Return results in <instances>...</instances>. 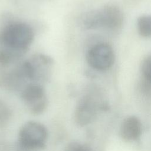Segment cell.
Masks as SVG:
<instances>
[{
    "label": "cell",
    "instance_id": "277c9868",
    "mask_svg": "<svg viewBox=\"0 0 151 151\" xmlns=\"http://www.w3.org/2000/svg\"><path fill=\"white\" fill-rule=\"evenodd\" d=\"M48 137V132L41 123L29 121L21 128L18 139L20 145L28 150L40 149L44 147Z\"/></svg>",
    "mask_w": 151,
    "mask_h": 151
},
{
    "label": "cell",
    "instance_id": "6da1fadb",
    "mask_svg": "<svg viewBox=\"0 0 151 151\" xmlns=\"http://www.w3.org/2000/svg\"><path fill=\"white\" fill-rule=\"evenodd\" d=\"M34 39L32 27L25 22H13L0 32V52L14 61L18 60L28 50Z\"/></svg>",
    "mask_w": 151,
    "mask_h": 151
},
{
    "label": "cell",
    "instance_id": "8fae6325",
    "mask_svg": "<svg viewBox=\"0 0 151 151\" xmlns=\"http://www.w3.org/2000/svg\"><path fill=\"white\" fill-rule=\"evenodd\" d=\"M11 115V112L8 106L0 100V123H4L8 120Z\"/></svg>",
    "mask_w": 151,
    "mask_h": 151
},
{
    "label": "cell",
    "instance_id": "3957f363",
    "mask_svg": "<svg viewBox=\"0 0 151 151\" xmlns=\"http://www.w3.org/2000/svg\"><path fill=\"white\" fill-rule=\"evenodd\" d=\"M24 74L30 83L40 84L47 81L52 73L53 59L48 55L37 54L21 63Z\"/></svg>",
    "mask_w": 151,
    "mask_h": 151
},
{
    "label": "cell",
    "instance_id": "7a4b0ae2",
    "mask_svg": "<svg viewBox=\"0 0 151 151\" xmlns=\"http://www.w3.org/2000/svg\"><path fill=\"white\" fill-rule=\"evenodd\" d=\"M124 21L122 11L116 5L108 4L99 9L86 12L81 17V25L86 29L106 28L115 30Z\"/></svg>",
    "mask_w": 151,
    "mask_h": 151
},
{
    "label": "cell",
    "instance_id": "ba28073f",
    "mask_svg": "<svg viewBox=\"0 0 151 151\" xmlns=\"http://www.w3.org/2000/svg\"><path fill=\"white\" fill-rule=\"evenodd\" d=\"M142 132V124L140 120L133 116L126 118L122 123L120 128V135L126 141H133L137 139Z\"/></svg>",
    "mask_w": 151,
    "mask_h": 151
},
{
    "label": "cell",
    "instance_id": "9c48e42d",
    "mask_svg": "<svg viewBox=\"0 0 151 151\" xmlns=\"http://www.w3.org/2000/svg\"><path fill=\"white\" fill-rule=\"evenodd\" d=\"M139 34L145 38H151V15L140 16L137 21Z\"/></svg>",
    "mask_w": 151,
    "mask_h": 151
},
{
    "label": "cell",
    "instance_id": "5b68a950",
    "mask_svg": "<svg viewBox=\"0 0 151 151\" xmlns=\"http://www.w3.org/2000/svg\"><path fill=\"white\" fill-rule=\"evenodd\" d=\"M114 53L111 46L106 42L97 43L91 47L86 54V61L93 69L104 71L114 64Z\"/></svg>",
    "mask_w": 151,
    "mask_h": 151
},
{
    "label": "cell",
    "instance_id": "7c38bea8",
    "mask_svg": "<svg viewBox=\"0 0 151 151\" xmlns=\"http://www.w3.org/2000/svg\"><path fill=\"white\" fill-rule=\"evenodd\" d=\"M65 151H92L87 146L77 142H71L68 145Z\"/></svg>",
    "mask_w": 151,
    "mask_h": 151
},
{
    "label": "cell",
    "instance_id": "8992f818",
    "mask_svg": "<svg viewBox=\"0 0 151 151\" xmlns=\"http://www.w3.org/2000/svg\"><path fill=\"white\" fill-rule=\"evenodd\" d=\"M21 97L30 111L34 114L42 113L47 106L46 93L40 84L31 83L27 84L22 88Z\"/></svg>",
    "mask_w": 151,
    "mask_h": 151
},
{
    "label": "cell",
    "instance_id": "30bf717a",
    "mask_svg": "<svg viewBox=\"0 0 151 151\" xmlns=\"http://www.w3.org/2000/svg\"><path fill=\"white\" fill-rule=\"evenodd\" d=\"M141 72L143 78L151 82V54L143 60L141 65Z\"/></svg>",
    "mask_w": 151,
    "mask_h": 151
},
{
    "label": "cell",
    "instance_id": "52a82bcc",
    "mask_svg": "<svg viewBox=\"0 0 151 151\" xmlns=\"http://www.w3.org/2000/svg\"><path fill=\"white\" fill-rule=\"evenodd\" d=\"M99 104L93 95L88 94L83 96L78 101L74 111L76 123L80 126H84L91 123L97 114Z\"/></svg>",
    "mask_w": 151,
    "mask_h": 151
}]
</instances>
